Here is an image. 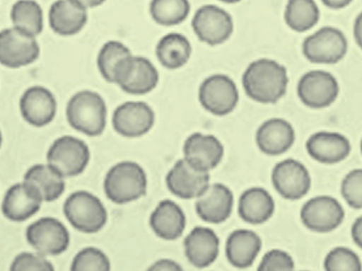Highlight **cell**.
Wrapping results in <instances>:
<instances>
[{
    "instance_id": "cell-1",
    "label": "cell",
    "mask_w": 362,
    "mask_h": 271,
    "mask_svg": "<svg viewBox=\"0 0 362 271\" xmlns=\"http://www.w3.org/2000/svg\"><path fill=\"white\" fill-rule=\"evenodd\" d=\"M288 82L286 68L270 59L252 62L243 76L245 93L253 101L263 104L276 103L282 99Z\"/></svg>"
},
{
    "instance_id": "cell-2",
    "label": "cell",
    "mask_w": 362,
    "mask_h": 271,
    "mask_svg": "<svg viewBox=\"0 0 362 271\" xmlns=\"http://www.w3.org/2000/svg\"><path fill=\"white\" fill-rule=\"evenodd\" d=\"M66 117L76 131L87 136H100L106 127L107 106L99 93L78 91L68 102Z\"/></svg>"
},
{
    "instance_id": "cell-3",
    "label": "cell",
    "mask_w": 362,
    "mask_h": 271,
    "mask_svg": "<svg viewBox=\"0 0 362 271\" xmlns=\"http://www.w3.org/2000/svg\"><path fill=\"white\" fill-rule=\"evenodd\" d=\"M148 176L141 166L133 161L115 164L104 179V192L110 202L129 204L146 195Z\"/></svg>"
},
{
    "instance_id": "cell-4",
    "label": "cell",
    "mask_w": 362,
    "mask_h": 271,
    "mask_svg": "<svg viewBox=\"0 0 362 271\" xmlns=\"http://www.w3.org/2000/svg\"><path fill=\"white\" fill-rule=\"evenodd\" d=\"M63 209L72 227L83 233H97L107 223L105 206L90 192H74L66 200Z\"/></svg>"
},
{
    "instance_id": "cell-5",
    "label": "cell",
    "mask_w": 362,
    "mask_h": 271,
    "mask_svg": "<svg viewBox=\"0 0 362 271\" xmlns=\"http://www.w3.org/2000/svg\"><path fill=\"white\" fill-rule=\"evenodd\" d=\"M158 82L159 72L154 64L133 53L123 59L115 70L114 84L129 95H146L156 88Z\"/></svg>"
},
{
    "instance_id": "cell-6",
    "label": "cell",
    "mask_w": 362,
    "mask_h": 271,
    "mask_svg": "<svg viewBox=\"0 0 362 271\" xmlns=\"http://www.w3.org/2000/svg\"><path fill=\"white\" fill-rule=\"evenodd\" d=\"M349 42L341 30L322 27L304 40L302 51L310 63L334 65L348 53Z\"/></svg>"
},
{
    "instance_id": "cell-7",
    "label": "cell",
    "mask_w": 362,
    "mask_h": 271,
    "mask_svg": "<svg viewBox=\"0 0 362 271\" xmlns=\"http://www.w3.org/2000/svg\"><path fill=\"white\" fill-rule=\"evenodd\" d=\"M90 160L88 145L72 136L59 137L47 153V162L63 176L74 177L82 174Z\"/></svg>"
},
{
    "instance_id": "cell-8",
    "label": "cell",
    "mask_w": 362,
    "mask_h": 271,
    "mask_svg": "<svg viewBox=\"0 0 362 271\" xmlns=\"http://www.w3.org/2000/svg\"><path fill=\"white\" fill-rule=\"evenodd\" d=\"M40 47L36 36L15 27L0 31V64L11 69L25 67L37 61Z\"/></svg>"
},
{
    "instance_id": "cell-9",
    "label": "cell",
    "mask_w": 362,
    "mask_h": 271,
    "mask_svg": "<svg viewBox=\"0 0 362 271\" xmlns=\"http://www.w3.org/2000/svg\"><path fill=\"white\" fill-rule=\"evenodd\" d=\"M198 98L202 108L215 116L231 114L240 100L238 86L225 74H213L206 78L200 85Z\"/></svg>"
},
{
    "instance_id": "cell-10",
    "label": "cell",
    "mask_w": 362,
    "mask_h": 271,
    "mask_svg": "<svg viewBox=\"0 0 362 271\" xmlns=\"http://www.w3.org/2000/svg\"><path fill=\"white\" fill-rule=\"evenodd\" d=\"M25 238L37 253L44 257L62 255L70 244L69 231L54 217H42L32 223L27 228Z\"/></svg>"
},
{
    "instance_id": "cell-11",
    "label": "cell",
    "mask_w": 362,
    "mask_h": 271,
    "mask_svg": "<svg viewBox=\"0 0 362 271\" xmlns=\"http://www.w3.org/2000/svg\"><path fill=\"white\" fill-rule=\"evenodd\" d=\"M297 91L304 105L321 110L329 108L337 100L340 87L337 79L331 72L312 70L301 76Z\"/></svg>"
},
{
    "instance_id": "cell-12",
    "label": "cell",
    "mask_w": 362,
    "mask_h": 271,
    "mask_svg": "<svg viewBox=\"0 0 362 271\" xmlns=\"http://www.w3.org/2000/svg\"><path fill=\"white\" fill-rule=\"evenodd\" d=\"M192 27L202 42L217 46L231 38L234 23L231 15L214 4H206L196 11Z\"/></svg>"
},
{
    "instance_id": "cell-13",
    "label": "cell",
    "mask_w": 362,
    "mask_h": 271,
    "mask_svg": "<svg viewBox=\"0 0 362 271\" xmlns=\"http://www.w3.org/2000/svg\"><path fill=\"white\" fill-rule=\"evenodd\" d=\"M346 212L342 204L332 196L310 198L302 207L300 217L308 230L317 233H329L344 223Z\"/></svg>"
},
{
    "instance_id": "cell-14",
    "label": "cell",
    "mask_w": 362,
    "mask_h": 271,
    "mask_svg": "<svg viewBox=\"0 0 362 271\" xmlns=\"http://www.w3.org/2000/svg\"><path fill=\"white\" fill-rule=\"evenodd\" d=\"M272 181L276 192L288 200H301L312 187V177L308 168L293 158L276 164L272 170Z\"/></svg>"
},
{
    "instance_id": "cell-15",
    "label": "cell",
    "mask_w": 362,
    "mask_h": 271,
    "mask_svg": "<svg viewBox=\"0 0 362 271\" xmlns=\"http://www.w3.org/2000/svg\"><path fill=\"white\" fill-rule=\"evenodd\" d=\"M155 113L144 102H125L115 110L112 125L119 135L138 138L148 134L154 127Z\"/></svg>"
},
{
    "instance_id": "cell-16",
    "label": "cell",
    "mask_w": 362,
    "mask_h": 271,
    "mask_svg": "<svg viewBox=\"0 0 362 271\" xmlns=\"http://www.w3.org/2000/svg\"><path fill=\"white\" fill-rule=\"evenodd\" d=\"M168 189L181 200L199 197L210 185V174L192 166L187 160H178L168 173Z\"/></svg>"
},
{
    "instance_id": "cell-17",
    "label": "cell",
    "mask_w": 362,
    "mask_h": 271,
    "mask_svg": "<svg viewBox=\"0 0 362 271\" xmlns=\"http://www.w3.org/2000/svg\"><path fill=\"white\" fill-rule=\"evenodd\" d=\"M223 143L213 135L194 133L187 137L183 144L185 159L197 170L210 172L223 160Z\"/></svg>"
},
{
    "instance_id": "cell-18",
    "label": "cell",
    "mask_w": 362,
    "mask_h": 271,
    "mask_svg": "<svg viewBox=\"0 0 362 271\" xmlns=\"http://www.w3.org/2000/svg\"><path fill=\"white\" fill-rule=\"evenodd\" d=\"M42 202L44 200L36 189L23 181L6 191L2 200V214L8 221L21 223L35 215Z\"/></svg>"
},
{
    "instance_id": "cell-19",
    "label": "cell",
    "mask_w": 362,
    "mask_h": 271,
    "mask_svg": "<svg viewBox=\"0 0 362 271\" xmlns=\"http://www.w3.org/2000/svg\"><path fill=\"white\" fill-rule=\"evenodd\" d=\"M19 108L21 116L29 125L46 127L57 115V99L46 87H30L21 96Z\"/></svg>"
},
{
    "instance_id": "cell-20",
    "label": "cell",
    "mask_w": 362,
    "mask_h": 271,
    "mask_svg": "<svg viewBox=\"0 0 362 271\" xmlns=\"http://www.w3.org/2000/svg\"><path fill=\"white\" fill-rule=\"evenodd\" d=\"M196 200V213L206 223H223L233 210V193L223 183H210L208 189Z\"/></svg>"
},
{
    "instance_id": "cell-21",
    "label": "cell",
    "mask_w": 362,
    "mask_h": 271,
    "mask_svg": "<svg viewBox=\"0 0 362 271\" xmlns=\"http://www.w3.org/2000/svg\"><path fill=\"white\" fill-rule=\"evenodd\" d=\"M48 19L57 35H76L88 21V8L78 0H55L49 10Z\"/></svg>"
},
{
    "instance_id": "cell-22",
    "label": "cell",
    "mask_w": 362,
    "mask_h": 271,
    "mask_svg": "<svg viewBox=\"0 0 362 271\" xmlns=\"http://www.w3.org/2000/svg\"><path fill=\"white\" fill-rule=\"evenodd\" d=\"M308 155L323 164H336L344 161L350 155V140L335 132H318L306 141Z\"/></svg>"
},
{
    "instance_id": "cell-23",
    "label": "cell",
    "mask_w": 362,
    "mask_h": 271,
    "mask_svg": "<svg viewBox=\"0 0 362 271\" xmlns=\"http://www.w3.org/2000/svg\"><path fill=\"white\" fill-rule=\"evenodd\" d=\"M219 244L218 236L212 229L195 227L185 238V257L195 267H209L218 257Z\"/></svg>"
},
{
    "instance_id": "cell-24",
    "label": "cell",
    "mask_w": 362,
    "mask_h": 271,
    "mask_svg": "<svg viewBox=\"0 0 362 271\" xmlns=\"http://www.w3.org/2000/svg\"><path fill=\"white\" fill-rule=\"evenodd\" d=\"M255 140L259 149L266 155H282L295 143L296 132L285 119L272 118L259 127Z\"/></svg>"
},
{
    "instance_id": "cell-25",
    "label": "cell",
    "mask_w": 362,
    "mask_h": 271,
    "mask_svg": "<svg viewBox=\"0 0 362 271\" xmlns=\"http://www.w3.org/2000/svg\"><path fill=\"white\" fill-rule=\"evenodd\" d=\"M150 225L158 238L165 241H175L182 236L187 225L182 209L173 200H161L153 211Z\"/></svg>"
},
{
    "instance_id": "cell-26",
    "label": "cell",
    "mask_w": 362,
    "mask_h": 271,
    "mask_svg": "<svg viewBox=\"0 0 362 271\" xmlns=\"http://www.w3.org/2000/svg\"><path fill=\"white\" fill-rule=\"evenodd\" d=\"M259 234L251 230H235L226 243V255L231 265L236 268H248L255 263L262 250Z\"/></svg>"
},
{
    "instance_id": "cell-27",
    "label": "cell",
    "mask_w": 362,
    "mask_h": 271,
    "mask_svg": "<svg viewBox=\"0 0 362 271\" xmlns=\"http://www.w3.org/2000/svg\"><path fill=\"white\" fill-rule=\"evenodd\" d=\"M276 210L274 197L267 190L253 187L240 195L238 214L251 225H261L272 219Z\"/></svg>"
},
{
    "instance_id": "cell-28",
    "label": "cell",
    "mask_w": 362,
    "mask_h": 271,
    "mask_svg": "<svg viewBox=\"0 0 362 271\" xmlns=\"http://www.w3.org/2000/svg\"><path fill=\"white\" fill-rule=\"evenodd\" d=\"M65 176L50 164H35L23 176V181L36 189L47 202L59 200L65 192Z\"/></svg>"
},
{
    "instance_id": "cell-29",
    "label": "cell",
    "mask_w": 362,
    "mask_h": 271,
    "mask_svg": "<svg viewBox=\"0 0 362 271\" xmlns=\"http://www.w3.org/2000/svg\"><path fill=\"white\" fill-rule=\"evenodd\" d=\"M159 63L170 70L180 69L191 59L192 45L180 33H169L163 36L156 47Z\"/></svg>"
},
{
    "instance_id": "cell-30",
    "label": "cell",
    "mask_w": 362,
    "mask_h": 271,
    "mask_svg": "<svg viewBox=\"0 0 362 271\" xmlns=\"http://www.w3.org/2000/svg\"><path fill=\"white\" fill-rule=\"evenodd\" d=\"M10 16L13 27L30 35L38 36L44 30V11L36 0H17Z\"/></svg>"
},
{
    "instance_id": "cell-31",
    "label": "cell",
    "mask_w": 362,
    "mask_h": 271,
    "mask_svg": "<svg viewBox=\"0 0 362 271\" xmlns=\"http://www.w3.org/2000/svg\"><path fill=\"white\" fill-rule=\"evenodd\" d=\"M284 19L293 31L308 32L319 23L320 8L315 0H288Z\"/></svg>"
},
{
    "instance_id": "cell-32",
    "label": "cell",
    "mask_w": 362,
    "mask_h": 271,
    "mask_svg": "<svg viewBox=\"0 0 362 271\" xmlns=\"http://www.w3.org/2000/svg\"><path fill=\"white\" fill-rule=\"evenodd\" d=\"M191 4L189 0H152L150 13L158 25L172 27L180 25L189 16Z\"/></svg>"
},
{
    "instance_id": "cell-33",
    "label": "cell",
    "mask_w": 362,
    "mask_h": 271,
    "mask_svg": "<svg viewBox=\"0 0 362 271\" xmlns=\"http://www.w3.org/2000/svg\"><path fill=\"white\" fill-rule=\"evenodd\" d=\"M131 54L132 51L123 42L118 40H108L105 42L97 59L98 68L104 80L114 83V74L117 66L123 59Z\"/></svg>"
},
{
    "instance_id": "cell-34",
    "label": "cell",
    "mask_w": 362,
    "mask_h": 271,
    "mask_svg": "<svg viewBox=\"0 0 362 271\" xmlns=\"http://www.w3.org/2000/svg\"><path fill=\"white\" fill-rule=\"evenodd\" d=\"M325 270L327 271H361V258L352 249L336 247L325 259Z\"/></svg>"
},
{
    "instance_id": "cell-35",
    "label": "cell",
    "mask_w": 362,
    "mask_h": 271,
    "mask_svg": "<svg viewBox=\"0 0 362 271\" xmlns=\"http://www.w3.org/2000/svg\"><path fill=\"white\" fill-rule=\"evenodd\" d=\"M110 268L107 255L93 247L82 249L76 253L71 264L72 271H108Z\"/></svg>"
},
{
    "instance_id": "cell-36",
    "label": "cell",
    "mask_w": 362,
    "mask_h": 271,
    "mask_svg": "<svg viewBox=\"0 0 362 271\" xmlns=\"http://www.w3.org/2000/svg\"><path fill=\"white\" fill-rule=\"evenodd\" d=\"M341 195L351 208L362 209V168H355L344 176Z\"/></svg>"
},
{
    "instance_id": "cell-37",
    "label": "cell",
    "mask_w": 362,
    "mask_h": 271,
    "mask_svg": "<svg viewBox=\"0 0 362 271\" xmlns=\"http://www.w3.org/2000/svg\"><path fill=\"white\" fill-rule=\"evenodd\" d=\"M10 270L12 271H53L52 264L44 255L23 253L15 258Z\"/></svg>"
},
{
    "instance_id": "cell-38",
    "label": "cell",
    "mask_w": 362,
    "mask_h": 271,
    "mask_svg": "<svg viewBox=\"0 0 362 271\" xmlns=\"http://www.w3.org/2000/svg\"><path fill=\"white\" fill-rule=\"evenodd\" d=\"M295 270V261L293 257L286 251L281 249H272L268 251L261 263H259V271H283Z\"/></svg>"
},
{
    "instance_id": "cell-39",
    "label": "cell",
    "mask_w": 362,
    "mask_h": 271,
    "mask_svg": "<svg viewBox=\"0 0 362 271\" xmlns=\"http://www.w3.org/2000/svg\"><path fill=\"white\" fill-rule=\"evenodd\" d=\"M182 267L177 263L170 259H161L155 262L150 267V270L154 271H180Z\"/></svg>"
},
{
    "instance_id": "cell-40",
    "label": "cell",
    "mask_w": 362,
    "mask_h": 271,
    "mask_svg": "<svg viewBox=\"0 0 362 271\" xmlns=\"http://www.w3.org/2000/svg\"><path fill=\"white\" fill-rule=\"evenodd\" d=\"M351 236L355 244L362 249V215L353 223Z\"/></svg>"
},
{
    "instance_id": "cell-41",
    "label": "cell",
    "mask_w": 362,
    "mask_h": 271,
    "mask_svg": "<svg viewBox=\"0 0 362 271\" xmlns=\"http://www.w3.org/2000/svg\"><path fill=\"white\" fill-rule=\"evenodd\" d=\"M353 33H354V38L357 45L362 50V12L359 13L358 16L355 19Z\"/></svg>"
},
{
    "instance_id": "cell-42",
    "label": "cell",
    "mask_w": 362,
    "mask_h": 271,
    "mask_svg": "<svg viewBox=\"0 0 362 271\" xmlns=\"http://www.w3.org/2000/svg\"><path fill=\"white\" fill-rule=\"evenodd\" d=\"M353 0H321L323 4L332 10H341L346 6H350Z\"/></svg>"
},
{
    "instance_id": "cell-43",
    "label": "cell",
    "mask_w": 362,
    "mask_h": 271,
    "mask_svg": "<svg viewBox=\"0 0 362 271\" xmlns=\"http://www.w3.org/2000/svg\"><path fill=\"white\" fill-rule=\"evenodd\" d=\"M81 4H84L87 8H97L102 6L106 0H78Z\"/></svg>"
},
{
    "instance_id": "cell-44",
    "label": "cell",
    "mask_w": 362,
    "mask_h": 271,
    "mask_svg": "<svg viewBox=\"0 0 362 271\" xmlns=\"http://www.w3.org/2000/svg\"><path fill=\"white\" fill-rule=\"evenodd\" d=\"M219 1L226 2V4H238V2L242 1V0H219Z\"/></svg>"
},
{
    "instance_id": "cell-45",
    "label": "cell",
    "mask_w": 362,
    "mask_h": 271,
    "mask_svg": "<svg viewBox=\"0 0 362 271\" xmlns=\"http://www.w3.org/2000/svg\"><path fill=\"white\" fill-rule=\"evenodd\" d=\"M1 144H2V134H1V131H0V147H1Z\"/></svg>"
},
{
    "instance_id": "cell-46",
    "label": "cell",
    "mask_w": 362,
    "mask_h": 271,
    "mask_svg": "<svg viewBox=\"0 0 362 271\" xmlns=\"http://www.w3.org/2000/svg\"><path fill=\"white\" fill-rule=\"evenodd\" d=\"M361 154H362V139H361Z\"/></svg>"
}]
</instances>
